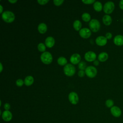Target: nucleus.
<instances>
[{"label":"nucleus","instance_id":"obj_1","mask_svg":"<svg viewBox=\"0 0 123 123\" xmlns=\"http://www.w3.org/2000/svg\"><path fill=\"white\" fill-rule=\"evenodd\" d=\"M1 17L2 19L7 23H11L14 21L15 15L14 13L9 11H6L2 13Z\"/></svg>","mask_w":123,"mask_h":123},{"label":"nucleus","instance_id":"obj_2","mask_svg":"<svg viewBox=\"0 0 123 123\" xmlns=\"http://www.w3.org/2000/svg\"><path fill=\"white\" fill-rule=\"evenodd\" d=\"M64 74L69 76L73 75L75 72V67L72 64H66L63 68Z\"/></svg>","mask_w":123,"mask_h":123},{"label":"nucleus","instance_id":"obj_3","mask_svg":"<svg viewBox=\"0 0 123 123\" xmlns=\"http://www.w3.org/2000/svg\"><path fill=\"white\" fill-rule=\"evenodd\" d=\"M41 61L45 64H49L52 61V57L50 52L48 51L44 52L40 56Z\"/></svg>","mask_w":123,"mask_h":123},{"label":"nucleus","instance_id":"obj_4","mask_svg":"<svg viewBox=\"0 0 123 123\" xmlns=\"http://www.w3.org/2000/svg\"><path fill=\"white\" fill-rule=\"evenodd\" d=\"M89 26L91 31L96 32L99 30L100 27V25L98 20L93 19L89 22Z\"/></svg>","mask_w":123,"mask_h":123},{"label":"nucleus","instance_id":"obj_5","mask_svg":"<svg viewBox=\"0 0 123 123\" xmlns=\"http://www.w3.org/2000/svg\"><path fill=\"white\" fill-rule=\"evenodd\" d=\"M85 73L89 77L93 78L97 74V70L95 67L89 66L85 69Z\"/></svg>","mask_w":123,"mask_h":123},{"label":"nucleus","instance_id":"obj_6","mask_svg":"<svg viewBox=\"0 0 123 123\" xmlns=\"http://www.w3.org/2000/svg\"><path fill=\"white\" fill-rule=\"evenodd\" d=\"M114 4L112 1H108L106 2L103 7L104 12L107 14L111 13L114 9Z\"/></svg>","mask_w":123,"mask_h":123},{"label":"nucleus","instance_id":"obj_7","mask_svg":"<svg viewBox=\"0 0 123 123\" xmlns=\"http://www.w3.org/2000/svg\"><path fill=\"white\" fill-rule=\"evenodd\" d=\"M68 98L70 102L73 104H76L79 100L78 96L74 92H72L69 94Z\"/></svg>","mask_w":123,"mask_h":123},{"label":"nucleus","instance_id":"obj_8","mask_svg":"<svg viewBox=\"0 0 123 123\" xmlns=\"http://www.w3.org/2000/svg\"><path fill=\"white\" fill-rule=\"evenodd\" d=\"M91 31L87 28H83L80 30L79 35L80 36L84 38L89 37L91 35Z\"/></svg>","mask_w":123,"mask_h":123},{"label":"nucleus","instance_id":"obj_9","mask_svg":"<svg viewBox=\"0 0 123 123\" xmlns=\"http://www.w3.org/2000/svg\"><path fill=\"white\" fill-rule=\"evenodd\" d=\"M85 59L88 62H92L93 61H95L96 59V54L93 51H88L85 54Z\"/></svg>","mask_w":123,"mask_h":123},{"label":"nucleus","instance_id":"obj_10","mask_svg":"<svg viewBox=\"0 0 123 123\" xmlns=\"http://www.w3.org/2000/svg\"><path fill=\"white\" fill-rule=\"evenodd\" d=\"M111 112L115 117H119L122 114V111L120 108L115 106H113L111 108Z\"/></svg>","mask_w":123,"mask_h":123},{"label":"nucleus","instance_id":"obj_11","mask_svg":"<svg viewBox=\"0 0 123 123\" xmlns=\"http://www.w3.org/2000/svg\"><path fill=\"white\" fill-rule=\"evenodd\" d=\"M12 117V115L9 111H5L2 114V118L5 122L10 121Z\"/></svg>","mask_w":123,"mask_h":123},{"label":"nucleus","instance_id":"obj_12","mask_svg":"<svg viewBox=\"0 0 123 123\" xmlns=\"http://www.w3.org/2000/svg\"><path fill=\"white\" fill-rule=\"evenodd\" d=\"M107 42V39L104 36H99L96 39V44L100 46H102L106 45Z\"/></svg>","mask_w":123,"mask_h":123},{"label":"nucleus","instance_id":"obj_13","mask_svg":"<svg viewBox=\"0 0 123 123\" xmlns=\"http://www.w3.org/2000/svg\"><path fill=\"white\" fill-rule=\"evenodd\" d=\"M81 60V56L78 53L73 54L70 58V62L74 64L79 63Z\"/></svg>","mask_w":123,"mask_h":123},{"label":"nucleus","instance_id":"obj_14","mask_svg":"<svg viewBox=\"0 0 123 123\" xmlns=\"http://www.w3.org/2000/svg\"><path fill=\"white\" fill-rule=\"evenodd\" d=\"M114 43L117 46H122L123 45V36L118 35L116 36L113 39Z\"/></svg>","mask_w":123,"mask_h":123},{"label":"nucleus","instance_id":"obj_15","mask_svg":"<svg viewBox=\"0 0 123 123\" xmlns=\"http://www.w3.org/2000/svg\"><path fill=\"white\" fill-rule=\"evenodd\" d=\"M55 43V40L53 37H48L45 40V44L49 48H51Z\"/></svg>","mask_w":123,"mask_h":123},{"label":"nucleus","instance_id":"obj_16","mask_svg":"<svg viewBox=\"0 0 123 123\" xmlns=\"http://www.w3.org/2000/svg\"><path fill=\"white\" fill-rule=\"evenodd\" d=\"M102 21H103V23L105 25H109L111 23L112 19H111V17L110 15L106 14V15H104V16L103 17Z\"/></svg>","mask_w":123,"mask_h":123},{"label":"nucleus","instance_id":"obj_17","mask_svg":"<svg viewBox=\"0 0 123 123\" xmlns=\"http://www.w3.org/2000/svg\"><path fill=\"white\" fill-rule=\"evenodd\" d=\"M108 58V55L105 52H102L100 53L98 56V59L100 62H105Z\"/></svg>","mask_w":123,"mask_h":123},{"label":"nucleus","instance_id":"obj_18","mask_svg":"<svg viewBox=\"0 0 123 123\" xmlns=\"http://www.w3.org/2000/svg\"><path fill=\"white\" fill-rule=\"evenodd\" d=\"M38 31L42 34L45 33L47 30V25L43 23H40L38 25Z\"/></svg>","mask_w":123,"mask_h":123},{"label":"nucleus","instance_id":"obj_19","mask_svg":"<svg viewBox=\"0 0 123 123\" xmlns=\"http://www.w3.org/2000/svg\"><path fill=\"white\" fill-rule=\"evenodd\" d=\"M34 82V78L32 76L29 75L26 76L24 80V83L26 86H30Z\"/></svg>","mask_w":123,"mask_h":123},{"label":"nucleus","instance_id":"obj_20","mask_svg":"<svg viewBox=\"0 0 123 123\" xmlns=\"http://www.w3.org/2000/svg\"><path fill=\"white\" fill-rule=\"evenodd\" d=\"M93 7L94 9L97 12H100L102 10V5L100 2L98 1H95L93 4Z\"/></svg>","mask_w":123,"mask_h":123},{"label":"nucleus","instance_id":"obj_21","mask_svg":"<svg viewBox=\"0 0 123 123\" xmlns=\"http://www.w3.org/2000/svg\"><path fill=\"white\" fill-rule=\"evenodd\" d=\"M81 26H82V24L81 23V22L78 20H75L74 22V24H73V26L74 27V28L78 31V30H79L80 29H81Z\"/></svg>","mask_w":123,"mask_h":123},{"label":"nucleus","instance_id":"obj_22","mask_svg":"<svg viewBox=\"0 0 123 123\" xmlns=\"http://www.w3.org/2000/svg\"><path fill=\"white\" fill-rule=\"evenodd\" d=\"M58 63L61 65H64L65 64H66L67 61L65 58L63 57H60L57 60Z\"/></svg>","mask_w":123,"mask_h":123},{"label":"nucleus","instance_id":"obj_23","mask_svg":"<svg viewBox=\"0 0 123 123\" xmlns=\"http://www.w3.org/2000/svg\"><path fill=\"white\" fill-rule=\"evenodd\" d=\"M82 19L85 22H88L90 20L91 17L90 14L88 13L85 12L82 14Z\"/></svg>","mask_w":123,"mask_h":123},{"label":"nucleus","instance_id":"obj_24","mask_svg":"<svg viewBox=\"0 0 123 123\" xmlns=\"http://www.w3.org/2000/svg\"><path fill=\"white\" fill-rule=\"evenodd\" d=\"M105 104H106V106L108 108H111V107H112L113 106L114 102H113V101L112 99H107L106 101Z\"/></svg>","mask_w":123,"mask_h":123},{"label":"nucleus","instance_id":"obj_25","mask_svg":"<svg viewBox=\"0 0 123 123\" xmlns=\"http://www.w3.org/2000/svg\"><path fill=\"white\" fill-rule=\"evenodd\" d=\"M78 67L80 70H84L86 69V63L84 61L80 62L78 64Z\"/></svg>","mask_w":123,"mask_h":123},{"label":"nucleus","instance_id":"obj_26","mask_svg":"<svg viewBox=\"0 0 123 123\" xmlns=\"http://www.w3.org/2000/svg\"><path fill=\"white\" fill-rule=\"evenodd\" d=\"M37 48L40 51H44L46 49V46L43 43H40L38 44L37 46Z\"/></svg>","mask_w":123,"mask_h":123},{"label":"nucleus","instance_id":"obj_27","mask_svg":"<svg viewBox=\"0 0 123 123\" xmlns=\"http://www.w3.org/2000/svg\"><path fill=\"white\" fill-rule=\"evenodd\" d=\"M24 81L22 79H18L16 81V84L18 86H21L24 84Z\"/></svg>","mask_w":123,"mask_h":123},{"label":"nucleus","instance_id":"obj_28","mask_svg":"<svg viewBox=\"0 0 123 123\" xmlns=\"http://www.w3.org/2000/svg\"><path fill=\"white\" fill-rule=\"evenodd\" d=\"M64 1L63 0H54L53 2L55 4V5L57 6L60 5L62 3V2Z\"/></svg>","mask_w":123,"mask_h":123},{"label":"nucleus","instance_id":"obj_29","mask_svg":"<svg viewBox=\"0 0 123 123\" xmlns=\"http://www.w3.org/2000/svg\"><path fill=\"white\" fill-rule=\"evenodd\" d=\"M37 1L41 5H44L46 4L48 1L49 0H37Z\"/></svg>","mask_w":123,"mask_h":123},{"label":"nucleus","instance_id":"obj_30","mask_svg":"<svg viewBox=\"0 0 123 123\" xmlns=\"http://www.w3.org/2000/svg\"><path fill=\"white\" fill-rule=\"evenodd\" d=\"M82 1L86 4H91L95 2V0H83Z\"/></svg>","mask_w":123,"mask_h":123},{"label":"nucleus","instance_id":"obj_31","mask_svg":"<svg viewBox=\"0 0 123 123\" xmlns=\"http://www.w3.org/2000/svg\"><path fill=\"white\" fill-rule=\"evenodd\" d=\"M85 72L83 70H80L78 72V74L80 77H83L85 75Z\"/></svg>","mask_w":123,"mask_h":123},{"label":"nucleus","instance_id":"obj_32","mask_svg":"<svg viewBox=\"0 0 123 123\" xmlns=\"http://www.w3.org/2000/svg\"><path fill=\"white\" fill-rule=\"evenodd\" d=\"M10 105L8 103H6L4 105V108L6 110V111H8L10 109Z\"/></svg>","mask_w":123,"mask_h":123},{"label":"nucleus","instance_id":"obj_33","mask_svg":"<svg viewBox=\"0 0 123 123\" xmlns=\"http://www.w3.org/2000/svg\"><path fill=\"white\" fill-rule=\"evenodd\" d=\"M105 37H106V38L107 39H111L112 37V34H111V33L110 32L107 33L106 34V35H105Z\"/></svg>","mask_w":123,"mask_h":123},{"label":"nucleus","instance_id":"obj_34","mask_svg":"<svg viewBox=\"0 0 123 123\" xmlns=\"http://www.w3.org/2000/svg\"><path fill=\"white\" fill-rule=\"evenodd\" d=\"M119 7L121 9L123 10V0H120L119 2Z\"/></svg>","mask_w":123,"mask_h":123},{"label":"nucleus","instance_id":"obj_35","mask_svg":"<svg viewBox=\"0 0 123 123\" xmlns=\"http://www.w3.org/2000/svg\"><path fill=\"white\" fill-rule=\"evenodd\" d=\"M94 64L95 65H98V64H99V62H98V60H95V61H94Z\"/></svg>","mask_w":123,"mask_h":123},{"label":"nucleus","instance_id":"obj_36","mask_svg":"<svg viewBox=\"0 0 123 123\" xmlns=\"http://www.w3.org/2000/svg\"><path fill=\"white\" fill-rule=\"evenodd\" d=\"M9 2H11V3H14V2H16V1H17V0H9Z\"/></svg>","mask_w":123,"mask_h":123},{"label":"nucleus","instance_id":"obj_37","mask_svg":"<svg viewBox=\"0 0 123 123\" xmlns=\"http://www.w3.org/2000/svg\"><path fill=\"white\" fill-rule=\"evenodd\" d=\"M0 9H1V10H0V13H1V12H2V9H3V8H2V5H0Z\"/></svg>","mask_w":123,"mask_h":123},{"label":"nucleus","instance_id":"obj_38","mask_svg":"<svg viewBox=\"0 0 123 123\" xmlns=\"http://www.w3.org/2000/svg\"><path fill=\"white\" fill-rule=\"evenodd\" d=\"M0 67H1V69H0V72L2 71V64L1 63H0Z\"/></svg>","mask_w":123,"mask_h":123}]
</instances>
